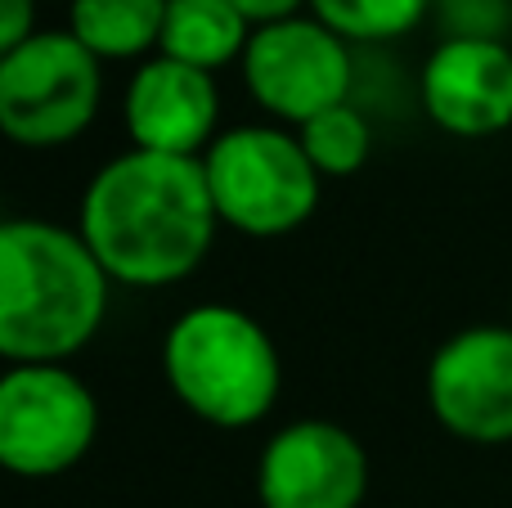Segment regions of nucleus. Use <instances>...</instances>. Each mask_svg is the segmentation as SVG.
I'll return each mask as SVG.
<instances>
[{
	"mask_svg": "<svg viewBox=\"0 0 512 508\" xmlns=\"http://www.w3.org/2000/svg\"><path fill=\"white\" fill-rule=\"evenodd\" d=\"M99 401L72 365H5L0 374V464L23 482H54L90 455Z\"/></svg>",
	"mask_w": 512,
	"mask_h": 508,
	"instance_id": "nucleus-6",
	"label": "nucleus"
},
{
	"mask_svg": "<svg viewBox=\"0 0 512 508\" xmlns=\"http://www.w3.org/2000/svg\"><path fill=\"white\" fill-rule=\"evenodd\" d=\"M167 0H68V32L99 63H144L158 54Z\"/></svg>",
	"mask_w": 512,
	"mask_h": 508,
	"instance_id": "nucleus-13",
	"label": "nucleus"
},
{
	"mask_svg": "<svg viewBox=\"0 0 512 508\" xmlns=\"http://www.w3.org/2000/svg\"><path fill=\"white\" fill-rule=\"evenodd\" d=\"M427 410L468 446L512 441V324H468L427 360Z\"/></svg>",
	"mask_w": 512,
	"mask_h": 508,
	"instance_id": "nucleus-8",
	"label": "nucleus"
},
{
	"mask_svg": "<svg viewBox=\"0 0 512 508\" xmlns=\"http://www.w3.org/2000/svg\"><path fill=\"white\" fill-rule=\"evenodd\" d=\"M369 495V450L333 419H292L261 446V508H360Z\"/></svg>",
	"mask_w": 512,
	"mask_h": 508,
	"instance_id": "nucleus-9",
	"label": "nucleus"
},
{
	"mask_svg": "<svg viewBox=\"0 0 512 508\" xmlns=\"http://www.w3.org/2000/svg\"><path fill=\"white\" fill-rule=\"evenodd\" d=\"M239 72L265 122L297 131L310 117L351 104L355 45L306 9V14L256 27Z\"/></svg>",
	"mask_w": 512,
	"mask_h": 508,
	"instance_id": "nucleus-7",
	"label": "nucleus"
},
{
	"mask_svg": "<svg viewBox=\"0 0 512 508\" xmlns=\"http://www.w3.org/2000/svg\"><path fill=\"white\" fill-rule=\"evenodd\" d=\"M203 158L126 149L81 189L77 234L117 288L185 284L221 234Z\"/></svg>",
	"mask_w": 512,
	"mask_h": 508,
	"instance_id": "nucleus-1",
	"label": "nucleus"
},
{
	"mask_svg": "<svg viewBox=\"0 0 512 508\" xmlns=\"http://www.w3.org/2000/svg\"><path fill=\"white\" fill-rule=\"evenodd\" d=\"M113 279L77 234L45 216L0 225V356L5 365H68L99 338Z\"/></svg>",
	"mask_w": 512,
	"mask_h": 508,
	"instance_id": "nucleus-2",
	"label": "nucleus"
},
{
	"mask_svg": "<svg viewBox=\"0 0 512 508\" xmlns=\"http://www.w3.org/2000/svg\"><path fill=\"white\" fill-rule=\"evenodd\" d=\"M252 32L256 27L230 0H167L158 54L189 63V68L221 72L230 63H243Z\"/></svg>",
	"mask_w": 512,
	"mask_h": 508,
	"instance_id": "nucleus-12",
	"label": "nucleus"
},
{
	"mask_svg": "<svg viewBox=\"0 0 512 508\" xmlns=\"http://www.w3.org/2000/svg\"><path fill=\"white\" fill-rule=\"evenodd\" d=\"M436 0H310V14L351 45H391L432 18Z\"/></svg>",
	"mask_w": 512,
	"mask_h": 508,
	"instance_id": "nucleus-14",
	"label": "nucleus"
},
{
	"mask_svg": "<svg viewBox=\"0 0 512 508\" xmlns=\"http://www.w3.org/2000/svg\"><path fill=\"white\" fill-rule=\"evenodd\" d=\"M445 36H495L504 41L512 23V0H436Z\"/></svg>",
	"mask_w": 512,
	"mask_h": 508,
	"instance_id": "nucleus-16",
	"label": "nucleus"
},
{
	"mask_svg": "<svg viewBox=\"0 0 512 508\" xmlns=\"http://www.w3.org/2000/svg\"><path fill=\"white\" fill-rule=\"evenodd\" d=\"M297 135L306 158L315 162V171L324 180L355 176L373 153V126L355 104H337L328 113L310 117L306 126H297Z\"/></svg>",
	"mask_w": 512,
	"mask_h": 508,
	"instance_id": "nucleus-15",
	"label": "nucleus"
},
{
	"mask_svg": "<svg viewBox=\"0 0 512 508\" xmlns=\"http://www.w3.org/2000/svg\"><path fill=\"white\" fill-rule=\"evenodd\" d=\"M104 104V63L68 32L41 27L0 54V131L18 149L50 153L81 140Z\"/></svg>",
	"mask_w": 512,
	"mask_h": 508,
	"instance_id": "nucleus-5",
	"label": "nucleus"
},
{
	"mask_svg": "<svg viewBox=\"0 0 512 508\" xmlns=\"http://www.w3.org/2000/svg\"><path fill=\"white\" fill-rule=\"evenodd\" d=\"M252 27H265V23H279V18H292V14H306L310 0H230Z\"/></svg>",
	"mask_w": 512,
	"mask_h": 508,
	"instance_id": "nucleus-18",
	"label": "nucleus"
},
{
	"mask_svg": "<svg viewBox=\"0 0 512 508\" xmlns=\"http://www.w3.org/2000/svg\"><path fill=\"white\" fill-rule=\"evenodd\" d=\"M158 360L171 396L207 428H256L283 396V356L270 329L230 302L180 311L162 333Z\"/></svg>",
	"mask_w": 512,
	"mask_h": 508,
	"instance_id": "nucleus-3",
	"label": "nucleus"
},
{
	"mask_svg": "<svg viewBox=\"0 0 512 508\" xmlns=\"http://www.w3.org/2000/svg\"><path fill=\"white\" fill-rule=\"evenodd\" d=\"M508 324H512V320H508Z\"/></svg>",
	"mask_w": 512,
	"mask_h": 508,
	"instance_id": "nucleus-19",
	"label": "nucleus"
},
{
	"mask_svg": "<svg viewBox=\"0 0 512 508\" xmlns=\"http://www.w3.org/2000/svg\"><path fill=\"white\" fill-rule=\"evenodd\" d=\"M216 216L243 239L297 234L324 198V176L301 149V135L279 122H243L216 135L203 153Z\"/></svg>",
	"mask_w": 512,
	"mask_h": 508,
	"instance_id": "nucleus-4",
	"label": "nucleus"
},
{
	"mask_svg": "<svg viewBox=\"0 0 512 508\" xmlns=\"http://www.w3.org/2000/svg\"><path fill=\"white\" fill-rule=\"evenodd\" d=\"M221 113L225 99L216 86V72L189 68L167 54L135 63L122 90V126L131 149L203 158L221 135Z\"/></svg>",
	"mask_w": 512,
	"mask_h": 508,
	"instance_id": "nucleus-11",
	"label": "nucleus"
},
{
	"mask_svg": "<svg viewBox=\"0 0 512 508\" xmlns=\"http://www.w3.org/2000/svg\"><path fill=\"white\" fill-rule=\"evenodd\" d=\"M36 5L41 0H0V54L18 50L23 41H32L36 27Z\"/></svg>",
	"mask_w": 512,
	"mask_h": 508,
	"instance_id": "nucleus-17",
	"label": "nucleus"
},
{
	"mask_svg": "<svg viewBox=\"0 0 512 508\" xmlns=\"http://www.w3.org/2000/svg\"><path fill=\"white\" fill-rule=\"evenodd\" d=\"M418 99L436 131L495 140L512 126V45L495 36H441L418 72Z\"/></svg>",
	"mask_w": 512,
	"mask_h": 508,
	"instance_id": "nucleus-10",
	"label": "nucleus"
}]
</instances>
